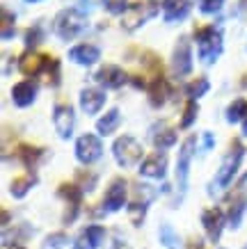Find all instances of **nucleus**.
<instances>
[{"label":"nucleus","mask_w":247,"mask_h":249,"mask_svg":"<svg viewBox=\"0 0 247 249\" xmlns=\"http://www.w3.org/2000/svg\"><path fill=\"white\" fill-rule=\"evenodd\" d=\"M131 80H133V85H135V87H140V89H147V87H149V85L144 83V78H142V76H133Z\"/></svg>","instance_id":"37"},{"label":"nucleus","mask_w":247,"mask_h":249,"mask_svg":"<svg viewBox=\"0 0 247 249\" xmlns=\"http://www.w3.org/2000/svg\"><path fill=\"white\" fill-rule=\"evenodd\" d=\"M220 7H222V0H210V2H202V12H204V14L217 12Z\"/></svg>","instance_id":"36"},{"label":"nucleus","mask_w":247,"mask_h":249,"mask_svg":"<svg viewBox=\"0 0 247 249\" xmlns=\"http://www.w3.org/2000/svg\"><path fill=\"white\" fill-rule=\"evenodd\" d=\"M41 41H44V32H41V28H39V25L28 28V32H25V46H28V48H35V46L41 44Z\"/></svg>","instance_id":"28"},{"label":"nucleus","mask_w":247,"mask_h":249,"mask_svg":"<svg viewBox=\"0 0 247 249\" xmlns=\"http://www.w3.org/2000/svg\"><path fill=\"white\" fill-rule=\"evenodd\" d=\"M98 57H101V51L94 44H78L69 51V60L82 67H92L94 62H98Z\"/></svg>","instance_id":"13"},{"label":"nucleus","mask_w":247,"mask_h":249,"mask_svg":"<svg viewBox=\"0 0 247 249\" xmlns=\"http://www.w3.org/2000/svg\"><path fill=\"white\" fill-rule=\"evenodd\" d=\"M82 2H90V5H96V2H103V0H82Z\"/></svg>","instance_id":"39"},{"label":"nucleus","mask_w":247,"mask_h":249,"mask_svg":"<svg viewBox=\"0 0 247 249\" xmlns=\"http://www.w3.org/2000/svg\"><path fill=\"white\" fill-rule=\"evenodd\" d=\"M119 121H121L119 110H110V112L103 114V119H98L96 128H98V133H101V135H110V133H114V130H117Z\"/></svg>","instance_id":"20"},{"label":"nucleus","mask_w":247,"mask_h":249,"mask_svg":"<svg viewBox=\"0 0 247 249\" xmlns=\"http://www.w3.org/2000/svg\"><path fill=\"white\" fill-rule=\"evenodd\" d=\"M243 211H245V196H243V195L233 196V199H231V208H229V222H231V227H238V224H240Z\"/></svg>","instance_id":"24"},{"label":"nucleus","mask_w":247,"mask_h":249,"mask_svg":"<svg viewBox=\"0 0 247 249\" xmlns=\"http://www.w3.org/2000/svg\"><path fill=\"white\" fill-rule=\"evenodd\" d=\"M41 156H44V149H39V146H28V144L19 146V158L28 167H35V162H37Z\"/></svg>","instance_id":"21"},{"label":"nucleus","mask_w":247,"mask_h":249,"mask_svg":"<svg viewBox=\"0 0 247 249\" xmlns=\"http://www.w3.org/2000/svg\"><path fill=\"white\" fill-rule=\"evenodd\" d=\"M243 133H245V135H247V119H245V126H243Z\"/></svg>","instance_id":"40"},{"label":"nucleus","mask_w":247,"mask_h":249,"mask_svg":"<svg viewBox=\"0 0 247 249\" xmlns=\"http://www.w3.org/2000/svg\"><path fill=\"white\" fill-rule=\"evenodd\" d=\"M14 35V14H9V9L2 7V39H9Z\"/></svg>","instance_id":"31"},{"label":"nucleus","mask_w":247,"mask_h":249,"mask_svg":"<svg viewBox=\"0 0 247 249\" xmlns=\"http://www.w3.org/2000/svg\"><path fill=\"white\" fill-rule=\"evenodd\" d=\"M103 5L110 14H126L131 7V2H126V0H103Z\"/></svg>","instance_id":"29"},{"label":"nucleus","mask_w":247,"mask_h":249,"mask_svg":"<svg viewBox=\"0 0 247 249\" xmlns=\"http://www.w3.org/2000/svg\"><path fill=\"white\" fill-rule=\"evenodd\" d=\"M144 213H147V201H133L131 204V208H128V217H131V222H133L135 227H140L144 219Z\"/></svg>","instance_id":"27"},{"label":"nucleus","mask_w":247,"mask_h":249,"mask_svg":"<svg viewBox=\"0 0 247 249\" xmlns=\"http://www.w3.org/2000/svg\"><path fill=\"white\" fill-rule=\"evenodd\" d=\"M197 51H199V60L204 64H213L220 57V53H222V37H220V32H213L206 39L197 41Z\"/></svg>","instance_id":"10"},{"label":"nucleus","mask_w":247,"mask_h":249,"mask_svg":"<svg viewBox=\"0 0 247 249\" xmlns=\"http://www.w3.org/2000/svg\"><path fill=\"white\" fill-rule=\"evenodd\" d=\"M153 14H158L156 0H137V2H131L128 12L121 16V25H124V30H135Z\"/></svg>","instance_id":"3"},{"label":"nucleus","mask_w":247,"mask_h":249,"mask_svg":"<svg viewBox=\"0 0 247 249\" xmlns=\"http://www.w3.org/2000/svg\"><path fill=\"white\" fill-rule=\"evenodd\" d=\"M215 142V140H213V135H210V133H206V135H204V151H206V149H210V144Z\"/></svg>","instance_id":"38"},{"label":"nucleus","mask_w":247,"mask_h":249,"mask_svg":"<svg viewBox=\"0 0 247 249\" xmlns=\"http://www.w3.org/2000/svg\"><path fill=\"white\" fill-rule=\"evenodd\" d=\"M192 151H195V137H188L183 146L179 151V165H176V185L183 192L188 183V169H190V158H192Z\"/></svg>","instance_id":"9"},{"label":"nucleus","mask_w":247,"mask_h":249,"mask_svg":"<svg viewBox=\"0 0 247 249\" xmlns=\"http://www.w3.org/2000/svg\"><path fill=\"white\" fill-rule=\"evenodd\" d=\"M101 153H103V144H101V140L96 135L85 133V135L78 137V142H76V158L80 162L90 165V162L101 158Z\"/></svg>","instance_id":"5"},{"label":"nucleus","mask_w":247,"mask_h":249,"mask_svg":"<svg viewBox=\"0 0 247 249\" xmlns=\"http://www.w3.org/2000/svg\"><path fill=\"white\" fill-rule=\"evenodd\" d=\"M37 96V85L30 83V80H21L12 87V101H14L19 107H25L30 106L32 101Z\"/></svg>","instance_id":"16"},{"label":"nucleus","mask_w":247,"mask_h":249,"mask_svg":"<svg viewBox=\"0 0 247 249\" xmlns=\"http://www.w3.org/2000/svg\"><path fill=\"white\" fill-rule=\"evenodd\" d=\"M147 91H149V101L153 107H160L167 101V96H170V85H167V80H165L163 76L153 78L149 83V87H147Z\"/></svg>","instance_id":"19"},{"label":"nucleus","mask_w":247,"mask_h":249,"mask_svg":"<svg viewBox=\"0 0 247 249\" xmlns=\"http://www.w3.org/2000/svg\"><path fill=\"white\" fill-rule=\"evenodd\" d=\"M85 235H87V238H90V240L98 247V245L103 242V238H105V229L98 227V224H92V227L85 229Z\"/></svg>","instance_id":"32"},{"label":"nucleus","mask_w":247,"mask_h":249,"mask_svg":"<svg viewBox=\"0 0 247 249\" xmlns=\"http://www.w3.org/2000/svg\"><path fill=\"white\" fill-rule=\"evenodd\" d=\"M53 121H55V128H57L60 137H69L76 124L74 107L69 106V103H57L55 106V114H53Z\"/></svg>","instance_id":"12"},{"label":"nucleus","mask_w":247,"mask_h":249,"mask_svg":"<svg viewBox=\"0 0 247 249\" xmlns=\"http://www.w3.org/2000/svg\"><path fill=\"white\" fill-rule=\"evenodd\" d=\"M243 117H247V101L245 98H236L231 106H229V110H227V121L236 124V121H240Z\"/></svg>","instance_id":"22"},{"label":"nucleus","mask_w":247,"mask_h":249,"mask_svg":"<svg viewBox=\"0 0 247 249\" xmlns=\"http://www.w3.org/2000/svg\"><path fill=\"white\" fill-rule=\"evenodd\" d=\"M167 172V158L165 153H151L144 158V162L140 165V174L142 176H151V178H163Z\"/></svg>","instance_id":"14"},{"label":"nucleus","mask_w":247,"mask_h":249,"mask_svg":"<svg viewBox=\"0 0 247 249\" xmlns=\"http://www.w3.org/2000/svg\"><path fill=\"white\" fill-rule=\"evenodd\" d=\"M126 204V181L124 178H113L103 196V208L105 211H119Z\"/></svg>","instance_id":"8"},{"label":"nucleus","mask_w":247,"mask_h":249,"mask_svg":"<svg viewBox=\"0 0 247 249\" xmlns=\"http://www.w3.org/2000/svg\"><path fill=\"white\" fill-rule=\"evenodd\" d=\"M85 28V18L78 9H62L60 14L55 16V32L57 37L69 41V39H76Z\"/></svg>","instance_id":"1"},{"label":"nucleus","mask_w":247,"mask_h":249,"mask_svg":"<svg viewBox=\"0 0 247 249\" xmlns=\"http://www.w3.org/2000/svg\"><path fill=\"white\" fill-rule=\"evenodd\" d=\"M202 224L206 229V233H209L210 240H217L220 233H222V227H225V215L220 208H209V211H204L202 215Z\"/></svg>","instance_id":"15"},{"label":"nucleus","mask_w":247,"mask_h":249,"mask_svg":"<svg viewBox=\"0 0 247 249\" xmlns=\"http://www.w3.org/2000/svg\"><path fill=\"white\" fill-rule=\"evenodd\" d=\"M78 181L82 183L80 185L82 190H87V192H90V190H94V185H96V176H94L92 172H80L78 174Z\"/></svg>","instance_id":"34"},{"label":"nucleus","mask_w":247,"mask_h":249,"mask_svg":"<svg viewBox=\"0 0 247 249\" xmlns=\"http://www.w3.org/2000/svg\"><path fill=\"white\" fill-rule=\"evenodd\" d=\"M190 14L188 0H163V16L165 21H181Z\"/></svg>","instance_id":"18"},{"label":"nucleus","mask_w":247,"mask_h":249,"mask_svg":"<svg viewBox=\"0 0 247 249\" xmlns=\"http://www.w3.org/2000/svg\"><path fill=\"white\" fill-rule=\"evenodd\" d=\"M174 71L179 76H188L192 69V51H190V39L179 37L176 46H174Z\"/></svg>","instance_id":"7"},{"label":"nucleus","mask_w":247,"mask_h":249,"mask_svg":"<svg viewBox=\"0 0 247 249\" xmlns=\"http://www.w3.org/2000/svg\"><path fill=\"white\" fill-rule=\"evenodd\" d=\"M74 249H96V245H94V242H92L90 238H87V235L82 233L80 238H78V240H76Z\"/></svg>","instance_id":"35"},{"label":"nucleus","mask_w":247,"mask_h":249,"mask_svg":"<svg viewBox=\"0 0 247 249\" xmlns=\"http://www.w3.org/2000/svg\"><path fill=\"white\" fill-rule=\"evenodd\" d=\"M202 2H210V0H202ZM222 2H225V0H222Z\"/></svg>","instance_id":"41"},{"label":"nucleus","mask_w":247,"mask_h":249,"mask_svg":"<svg viewBox=\"0 0 247 249\" xmlns=\"http://www.w3.org/2000/svg\"><path fill=\"white\" fill-rule=\"evenodd\" d=\"M51 62H53L51 55H37V53H32V51H28L21 57V62H19V69H21L23 76H37V73L48 69Z\"/></svg>","instance_id":"11"},{"label":"nucleus","mask_w":247,"mask_h":249,"mask_svg":"<svg viewBox=\"0 0 247 249\" xmlns=\"http://www.w3.org/2000/svg\"><path fill=\"white\" fill-rule=\"evenodd\" d=\"M243 153H245L243 144H240L238 140H233L231 151H229V156L225 158V162H222L220 172H217V178H215V183L220 185V188H227V185L231 183L233 174L238 172V165H240V160H243Z\"/></svg>","instance_id":"4"},{"label":"nucleus","mask_w":247,"mask_h":249,"mask_svg":"<svg viewBox=\"0 0 247 249\" xmlns=\"http://www.w3.org/2000/svg\"><path fill=\"white\" fill-rule=\"evenodd\" d=\"M113 151H114V158H117V162H119L121 167L137 165V162L142 160V156H144L142 144L137 142L135 137H131V135H121L119 140L114 142Z\"/></svg>","instance_id":"2"},{"label":"nucleus","mask_w":247,"mask_h":249,"mask_svg":"<svg viewBox=\"0 0 247 249\" xmlns=\"http://www.w3.org/2000/svg\"><path fill=\"white\" fill-rule=\"evenodd\" d=\"M94 80H96L98 85L108 87V89H117V87H121V85L126 83L128 76H126V71L121 67H117V64H103V67L94 73Z\"/></svg>","instance_id":"6"},{"label":"nucleus","mask_w":247,"mask_h":249,"mask_svg":"<svg viewBox=\"0 0 247 249\" xmlns=\"http://www.w3.org/2000/svg\"><path fill=\"white\" fill-rule=\"evenodd\" d=\"M160 238H163V245H167L170 249H179V238L172 233V229L167 227V224L160 229Z\"/></svg>","instance_id":"33"},{"label":"nucleus","mask_w":247,"mask_h":249,"mask_svg":"<svg viewBox=\"0 0 247 249\" xmlns=\"http://www.w3.org/2000/svg\"><path fill=\"white\" fill-rule=\"evenodd\" d=\"M32 183H35V178L28 176V174H25V176H16L14 181L9 183V192H12L14 196H23L28 190L32 188Z\"/></svg>","instance_id":"23"},{"label":"nucleus","mask_w":247,"mask_h":249,"mask_svg":"<svg viewBox=\"0 0 247 249\" xmlns=\"http://www.w3.org/2000/svg\"><path fill=\"white\" fill-rule=\"evenodd\" d=\"M174 142H176V130H172V128L160 130V133L153 137V144H156V149H170Z\"/></svg>","instance_id":"26"},{"label":"nucleus","mask_w":247,"mask_h":249,"mask_svg":"<svg viewBox=\"0 0 247 249\" xmlns=\"http://www.w3.org/2000/svg\"><path fill=\"white\" fill-rule=\"evenodd\" d=\"M28 2H39V0H28Z\"/></svg>","instance_id":"42"},{"label":"nucleus","mask_w":247,"mask_h":249,"mask_svg":"<svg viewBox=\"0 0 247 249\" xmlns=\"http://www.w3.org/2000/svg\"><path fill=\"white\" fill-rule=\"evenodd\" d=\"M188 96H190V101H195V98H199V96H204L206 91H209V80L204 76H199V78H195L192 83L188 85Z\"/></svg>","instance_id":"25"},{"label":"nucleus","mask_w":247,"mask_h":249,"mask_svg":"<svg viewBox=\"0 0 247 249\" xmlns=\"http://www.w3.org/2000/svg\"><path fill=\"white\" fill-rule=\"evenodd\" d=\"M197 119V103L195 101H188L186 110H183V119H181V128H188L192 126V121Z\"/></svg>","instance_id":"30"},{"label":"nucleus","mask_w":247,"mask_h":249,"mask_svg":"<svg viewBox=\"0 0 247 249\" xmlns=\"http://www.w3.org/2000/svg\"><path fill=\"white\" fill-rule=\"evenodd\" d=\"M105 103V94L101 89H94V87H90V89H82L80 94V106L82 110L87 114H96L101 107H103Z\"/></svg>","instance_id":"17"}]
</instances>
